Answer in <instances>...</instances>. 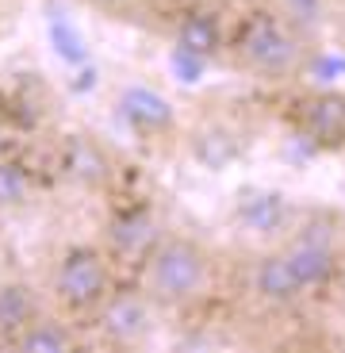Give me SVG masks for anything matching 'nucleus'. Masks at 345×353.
<instances>
[{"label": "nucleus", "mask_w": 345, "mask_h": 353, "mask_svg": "<svg viewBox=\"0 0 345 353\" xmlns=\"http://www.w3.org/2000/svg\"><path fill=\"white\" fill-rule=\"evenodd\" d=\"M0 150H4V127H0Z\"/></svg>", "instance_id": "2eb2a0df"}, {"label": "nucleus", "mask_w": 345, "mask_h": 353, "mask_svg": "<svg viewBox=\"0 0 345 353\" xmlns=\"http://www.w3.org/2000/svg\"><path fill=\"white\" fill-rule=\"evenodd\" d=\"M31 200V173L19 161L0 158V212H19Z\"/></svg>", "instance_id": "ddd939ff"}, {"label": "nucleus", "mask_w": 345, "mask_h": 353, "mask_svg": "<svg viewBox=\"0 0 345 353\" xmlns=\"http://www.w3.org/2000/svg\"><path fill=\"white\" fill-rule=\"evenodd\" d=\"M150 296H107L100 303V327L112 342H138L150 330Z\"/></svg>", "instance_id": "0eeeda50"}, {"label": "nucleus", "mask_w": 345, "mask_h": 353, "mask_svg": "<svg viewBox=\"0 0 345 353\" xmlns=\"http://www.w3.org/2000/svg\"><path fill=\"white\" fill-rule=\"evenodd\" d=\"M300 131L319 146H342L345 142V97L337 92H315L300 104Z\"/></svg>", "instance_id": "423d86ee"}, {"label": "nucleus", "mask_w": 345, "mask_h": 353, "mask_svg": "<svg viewBox=\"0 0 345 353\" xmlns=\"http://www.w3.org/2000/svg\"><path fill=\"white\" fill-rule=\"evenodd\" d=\"M107 261L96 254L92 246H73L70 254L58 261V273H54V292H58V303L73 315H89L100 311V303L107 300Z\"/></svg>", "instance_id": "7ed1b4c3"}, {"label": "nucleus", "mask_w": 345, "mask_h": 353, "mask_svg": "<svg viewBox=\"0 0 345 353\" xmlns=\"http://www.w3.org/2000/svg\"><path fill=\"white\" fill-rule=\"evenodd\" d=\"M284 254L292 257L295 273H300V281L307 284V288L322 284L330 276V269H334V250H330L326 242H319V239H300V242H292V246L284 250Z\"/></svg>", "instance_id": "9d476101"}, {"label": "nucleus", "mask_w": 345, "mask_h": 353, "mask_svg": "<svg viewBox=\"0 0 345 353\" xmlns=\"http://www.w3.org/2000/svg\"><path fill=\"white\" fill-rule=\"evenodd\" d=\"M238 62L261 77H288L303 62V46L284 19L253 16L238 35Z\"/></svg>", "instance_id": "f03ea898"}, {"label": "nucleus", "mask_w": 345, "mask_h": 353, "mask_svg": "<svg viewBox=\"0 0 345 353\" xmlns=\"http://www.w3.org/2000/svg\"><path fill=\"white\" fill-rule=\"evenodd\" d=\"M123 115L131 119L134 127H142V131L169 127V119H173V112H169L165 100L154 97V92H142V88H134V92H127V97H123Z\"/></svg>", "instance_id": "f8f14e48"}, {"label": "nucleus", "mask_w": 345, "mask_h": 353, "mask_svg": "<svg viewBox=\"0 0 345 353\" xmlns=\"http://www.w3.org/2000/svg\"><path fill=\"white\" fill-rule=\"evenodd\" d=\"M39 315H43V311H39V300L27 284H16V281L0 284V338L16 342L27 330V323L39 319Z\"/></svg>", "instance_id": "6e6552de"}, {"label": "nucleus", "mask_w": 345, "mask_h": 353, "mask_svg": "<svg viewBox=\"0 0 345 353\" xmlns=\"http://www.w3.org/2000/svg\"><path fill=\"white\" fill-rule=\"evenodd\" d=\"M177 46L192 58H211L219 50V27L207 12H188L177 27Z\"/></svg>", "instance_id": "9b49d317"}, {"label": "nucleus", "mask_w": 345, "mask_h": 353, "mask_svg": "<svg viewBox=\"0 0 345 353\" xmlns=\"http://www.w3.org/2000/svg\"><path fill=\"white\" fill-rule=\"evenodd\" d=\"M58 169H62L65 181H73L81 188H100L107 181V173H112L107 154L89 134H65L62 150H58Z\"/></svg>", "instance_id": "20e7f679"}, {"label": "nucleus", "mask_w": 345, "mask_h": 353, "mask_svg": "<svg viewBox=\"0 0 345 353\" xmlns=\"http://www.w3.org/2000/svg\"><path fill=\"white\" fill-rule=\"evenodd\" d=\"M253 292L265 303H273V307H288V303H295L303 292H307V284L300 281L292 257L284 254V250H276V254H265L261 261H257V269H253Z\"/></svg>", "instance_id": "39448f33"}, {"label": "nucleus", "mask_w": 345, "mask_h": 353, "mask_svg": "<svg viewBox=\"0 0 345 353\" xmlns=\"http://www.w3.org/2000/svg\"><path fill=\"white\" fill-rule=\"evenodd\" d=\"M211 276L207 250L192 239H161L146 257V296L158 307H185Z\"/></svg>", "instance_id": "f257e3e1"}, {"label": "nucleus", "mask_w": 345, "mask_h": 353, "mask_svg": "<svg viewBox=\"0 0 345 353\" xmlns=\"http://www.w3.org/2000/svg\"><path fill=\"white\" fill-rule=\"evenodd\" d=\"M92 8H100V12H127L134 4V0H89Z\"/></svg>", "instance_id": "4468645a"}, {"label": "nucleus", "mask_w": 345, "mask_h": 353, "mask_svg": "<svg viewBox=\"0 0 345 353\" xmlns=\"http://www.w3.org/2000/svg\"><path fill=\"white\" fill-rule=\"evenodd\" d=\"M16 350L23 353H65L77 345V334L70 330V323H62V319H50V315H39L27 323V330L16 338Z\"/></svg>", "instance_id": "1a4fd4ad"}]
</instances>
